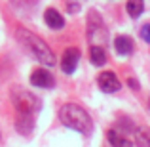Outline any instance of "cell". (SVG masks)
<instances>
[{"instance_id": "6da1fadb", "label": "cell", "mask_w": 150, "mask_h": 147, "mask_svg": "<svg viewBox=\"0 0 150 147\" xmlns=\"http://www.w3.org/2000/svg\"><path fill=\"white\" fill-rule=\"evenodd\" d=\"M15 37H17V40L21 42V44L42 63V65H48V67L55 65V55H53V52H51L50 46L46 44L42 38H38L34 33H30V31H27V29H17Z\"/></svg>"}, {"instance_id": "7a4b0ae2", "label": "cell", "mask_w": 150, "mask_h": 147, "mask_svg": "<svg viewBox=\"0 0 150 147\" xmlns=\"http://www.w3.org/2000/svg\"><path fill=\"white\" fill-rule=\"evenodd\" d=\"M59 120L65 126L76 130V132H80V134H89V130H91V126H93L91 117L86 113V109H82L76 103H65V105L59 109Z\"/></svg>"}, {"instance_id": "3957f363", "label": "cell", "mask_w": 150, "mask_h": 147, "mask_svg": "<svg viewBox=\"0 0 150 147\" xmlns=\"http://www.w3.org/2000/svg\"><path fill=\"white\" fill-rule=\"evenodd\" d=\"M11 99H13V105H15V109H17L19 115H33L34 111L40 107L38 98L33 96L30 92H27V90L15 88L13 92H11Z\"/></svg>"}, {"instance_id": "277c9868", "label": "cell", "mask_w": 150, "mask_h": 147, "mask_svg": "<svg viewBox=\"0 0 150 147\" xmlns=\"http://www.w3.org/2000/svg\"><path fill=\"white\" fill-rule=\"evenodd\" d=\"M97 82H99V88L105 94H114V92L120 90V80H118V77L114 73H110V71L101 73L99 78H97Z\"/></svg>"}, {"instance_id": "5b68a950", "label": "cell", "mask_w": 150, "mask_h": 147, "mask_svg": "<svg viewBox=\"0 0 150 147\" xmlns=\"http://www.w3.org/2000/svg\"><path fill=\"white\" fill-rule=\"evenodd\" d=\"M78 61H80V50H78V48H69L65 54H63V57H61V69H63V73H67V75L74 73Z\"/></svg>"}, {"instance_id": "8992f818", "label": "cell", "mask_w": 150, "mask_h": 147, "mask_svg": "<svg viewBox=\"0 0 150 147\" xmlns=\"http://www.w3.org/2000/svg\"><path fill=\"white\" fill-rule=\"evenodd\" d=\"M30 84L38 86V88H51L55 84L53 75L46 69H36L33 75H30Z\"/></svg>"}, {"instance_id": "52a82bcc", "label": "cell", "mask_w": 150, "mask_h": 147, "mask_svg": "<svg viewBox=\"0 0 150 147\" xmlns=\"http://www.w3.org/2000/svg\"><path fill=\"white\" fill-rule=\"evenodd\" d=\"M44 21L48 23L50 29H63V27H65L63 15L59 14L57 10H53V8H48V10L44 11Z\"/></svg>"}, {"instance_id": "ba28073f", "label": "cell", "mask_w": 150, "mask_h": 147, "mask_svg": "<svg viewBox=\"0 0 150 147\" xmlns=\"http://www.w3.org/2000/svg\"><path fill=\"white\" fill-rule=\"evenodd\" d=\"M114 48H116V52L120 55H129L133 50V42L129 37H125V34H120V37L114 40Z\"/></svg>"}, {"instance_id": "9c48e42d", "label": "cell", "mask_w": 150, "mask_h": 147, "mask_svg": "<svg viewBox=\"0 0 150 147\" xmlns=\"http://www.w3.org/2000/svg\"><path fill=\"white\" fill-rule=\"evenodd\" d=\"M89 59H91V63L95 67H103L106 63V52L103 46H91V50H89Z\"/></svg>"}, {"instance_id": "30bf717a", "label": "cell", "mask_w": 150, "mask_h": 147, "mask_svg": "<svg viewBox=\"0 0 150 147\" xmlns=\"http://www.w3.org/2000/svg\"><path fill=\"white\" fill-rule=\"evenodd\" d=\"M108 141H110V145H114V147H131L133 143L127 140V138H124V134L122 132H118V130H110L108 132Z\"/></svg>"}, {"instance_id": "8fae6325", "label": "cell", "mask_w": 150, "mask_h": 147, "mask_svg": "<svg viewBox=\"0 0 150 147\" xmlns=\"http://www.w3.org/2000/svg\"><path fill=\"white\" fill-rule=\"evenodd\" d=\"M125 8H127L129 17L135 19V17H139V15L144 11V0H127Z\"/></svg>"}, {"instance_id": "7c38bea8", "label": "cell", "mask_w": 150, "mask_h": 147, "mask_svg": "<svg viewBox=\"0 0 150 147\" xmlns=\"http://www.w3.org/2000/svg\"><path fill=\"white\" fill-rule=\"evenodd\" d=\"M34 126V120H33V115H19L17 118V130L21 134H29Z\"/></svg>"}, {"instance_id": "4fadbf2b", "label": "cell", "mask_w": 150, "mask_h": 147, "mask_svg": "<svg viewBox=\"0 0 150 147\" xmlns=\"http://www.w3.org/2000/svg\"><path fill=\"white\" fill-rule=\"evenodd\" d=\"M135 140L141 147H150V128H139L135 132Z\"/></svg>"}, {"instance_id": "5bb4252c", "label": "cell", "mask_w": 150, "mask_h": 147, "mask_svg": "<svg viewBox=\"0 0 150 147\" xmlns=\"http://www.w3.org/2000/svg\"><path fill=\"white\" fill-rule=\"evenodd\" d=\"M67 10H69L70 14H78L80 6H78V2H76V0H67Z\"/></svg>"}, {"instance_id": "9a60e30c", "label": "cell", "mask_w": 150, "mask_h": 147, "mask_svg": "<svg viewBox=\"0 0 150 147\" xmlns=\"http://www.w3.org/2000/svg\"><path fill=\"white\" fill-rule=\"evenodd\" d=\"M141 37L144 38V42H148V44H150V23L141 29Z\"/></svg>"}, {"instance_id": "2e32d148", "label": "cell", "mask_w": 150, "mask_h": 147, "mask_svg": "<svg viewBox=\"0 0 150 147\" xmlns=\"http://www.w3.org/2000/svg\"><path fill=\"white\" fill-rule=\"evenodd\" d=\"M127 84H129V88H131V90H139V84H137V80H133V78H129Z\"/></svg>"}, {"instance_id": "e0dca14e", "label": "cell", "mask_w": 150, "mask_h": 147, "mask_svg": "<svg viewBox=\"0 0 150 147\" xmlns=\"http://www.w3.org/2000/svg\"><path fill=\"white\" fill-rule=\"evenodd\" d=\"M148 105H150V103H148Z\"/></svg>"}]
</instances>
